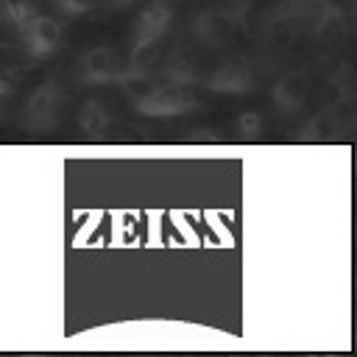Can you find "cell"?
<instances>
[{
  "label": "cell",
  "instance_id": "obj_14",
  "mask_svg": "<svg viewBox=\"0 0 357 357\" xmlns=\"http://www.w3.org/2000/svg\"><path fill=\"white\" fill-rule=\"evenodd\" d=\"M109 126H112V112L106 109V103L98 98H89L78 112V128L84 134H103L109 131Z\"/></svg>",
  "mask_w": 357,
  "mask_h": 357
},
{
  "label": "cell",
  "instance_id": "obj_15",
  "mask_svg": "<svg viewBox=\"0 0 357 357\" xmlns=\"http://www.w3.org/2000/svg\"><path fill=\"white\" fill-rule=\"evenodd\" d=\"M33 0H0V14L8 25H14L17 31L22 28V22L33 14Z\"/></svg>",
  "mask_w": 357,
  "mask_h": 357
},
{
  "label": "cell",
  "instance_id": "obj_21",
  "mask_svg": "<svg viewBox=\"0 0 357 357\" xmlns=\"http://www.w3.org/2000/svg\"><path fill=\"white\" fill-rule=\"evenodd\" d=\"M173 3H176V0H173Z\"/></svg>",
  "mask_w": 357,
  "mask_h": 357
},
{
  "label": "cell",
  "instance_id": "obj_6",
  "mask_svg": "<svg viewBox=\"0 0 357 357\" xmlns=\"http://www.w3.org/2000/svg\"><path fill=\"white\" fill-rule=\"evenodd\" d=\"M78 78L89 86H103V84H117L120 81V61L117 50L109 45H95L89 47L81 61H78Z\"/></svg>",
  "mask_w": 357,
  "mask_h": 357
},
{
  "label": "cell",
  "instance_id": "obj_3",
  "mask_svg": "<svg viewBox=\"0 0 357 357\" xmlns=\"http://www.w3.org/2000/svg\"><path fill=\"white\" fill-rule=\"evenodd\" d=\"M61 86L56 78H47L42 84H36L25 100V126L31 131H45L59 120V109H61Z\"/></svg>",
  "mask_w": 357,
  "mask_h": 357
},
{
  "label": "cell",
  "instance_id": "obj_4",
  "mask_svg": "<svg viewBox=\"0 0 357 357\" xmlns=\"http://www.w3.org/2000/svg\"><path fill=\"white\" fill-rule=\"evenodd\" d=\"M204 84L215 95H248L257 86V75L245 59H226L218 67H212Z\"/></svg>",
  "mask_w": 357,
  "mask_h": 357
},
{
  "label": "cell",
  "instance_id": "obj_17",
  "mask_svg": "<svg viewBox=\"0 0 357 357\" xmlns=\"http://www.w3.org/2000/svg\"><path fill=\"white\" fill-rule=\"evenodd\" d=\"M53 6L64 14V17H84L95 8V0H53Z\"/></svg>",
  "mask_w": 357,
  "mask_h": 357
},
{
  "label": "cell",
  "instance_id": "obj_9",
  "mask_svg": "<svg viewBox=\"0 0 357 357\" xmlns=\"http://www.w3.org/2000/svg\"><path fill=\"white\" fill-rule=\"evenodd\" d=\"M159 45L162 39H148V36H134L131 53L126 67H120V81L117 84H131V81H142L151 75L156 59H159Z\"/></svg>",
  "mask_w": 357,
  "mask_h": 357
},
{
  "label": "cell",
  "instance_id": "obj_11",
  "mask_svg": "<svg viewBox=\"0 0 357 357\" xmlns=\"http://www.w3.org/2000/svg\"><path fill=\"white\" fill-rule=\"evenodd\" d=\"M343 109H332V106H324V112H318L304 128H301V137L304 142H321V139H335L340 131H343Z\"/></svg>",
  "mask_w": 357,
  "mask_h": 357
},
{
  "label": "cell",
  "instance_id": "obj_5",
  "mask_svg": "<svg viewBox=\"0 0 357 357\" xmlns=\"http://www.w3.org/2000/svg\"><path fill=\"white\" fill-rule=\"evenodd\" d=\"M237 22L240 14H234L231 8H204L192 20V33L206 47H223L237 33Z\"/></svg>",
  "mask_w": 357,
  "mask_h": 357
},
{
  "label": "cell",
  "instance_id": "obj_19",
  "mask_svg": "<svg viewBox=\"0 0 357 357\" xmlns=\"http://www.w3.org/2000/svg\"><path fill=\"white\" fill-rule=\"evenodd\" d=\"M11 92H14V84L8 78H0V109L6 106V100L11 98Z\"/></svg>",
  "mask_w": 357,
  "mask_h": 357
},
{
  "label": "cell",
  "instance_id": "obj_7",
  "mask_svg": "<svg viewBox=\"0 0 357 357\" xmlns=\"http://www.w3.org/2000/svg\"><path fill=\"white\" fill-rule=\"evenodd\" d=\"M310 95V73L307 70H290L279 75L271 86V103L279 114H293L307 103Z\"/></svg>",
  "mask_w": 357,
  "mask_h": 357
},
{
  "label": "cell",
  "instance_id": "obj_13",
  "mask_svg": "<svg viewBox=\"0 0 357 357\" xmlns=\"http://www.w3.org/2000/svg\"><path fill=\"white\" fill-rule=\"evenodd\" d=\"M165 81H176V84H187V86H195L201 84V70H198V61L192 53L187 50H176L165 67Z\"/></svg>",
  "mask_w": 357,
  "mask_h": 357
},
{
  "label": "cell",
  "instance_id": "obj_8",
  "mask_svg": "<svg viewBox=\"0 0 357 357\" xmlns=\"http://www.w3.org/2000/svg\"><path fill=\"white\" fill-rule=\"evenodd\" d=\"M176 20V6L173 0H148L134 22V36H148V39H165L173 28Z\"/></svg>",
  "mask_w": 357,
  "mask_h": 357
},
{
  "label": "cell",
  "instance_id": "obj_18",
  "mask_svg": "<svg viewBox=\"0 0 357 357\" xmlns=\"http://www.w3.org/2000/svg\"><path fill=\"white\" fill-rule=\"evenodd\" d=\"M284 8H287V14L293 11V14H307V11H312V6H318V0H279Z\"/></svg>",
  "mask_w": 357,
  "mask_h": 357
},
{
  "label": "cell",
  "instance_id": "obj_16",
  "mask_svg": "<svg viewBox=\"0 0 357 357\" xmlns=\"http://www.w3.org/2000/svg\"><path fill=\"white\" fill-rule=\"evenodd\" d=\"M262 126H265V117H262V112H257V109H248V112H243V114L234 120V131H237L243 139L259 137V134H262Z\"/></svg>",
  "mask_w": 357,
  "mask_h": 357
},
{
  "label": "cell",
  "instance_id": "obj_1",
  "mask_svg": "<svg viewBox=\"0 0 357 357\" xmlns=\"http://www.w3.org/2000/svg\"><path fill=\"white\" fill-rule=\"evenodd\" d=\"M192 109H198L195 92L187 84H176V81H159L134 98V112H139L142 117L165 120V117L190 114Z\"/></svg>",
  "mask_w": 357,
  "mask_h": 357
},
{
  "label": "cell",
  "instance_id": "obj_10",
  "mask_svg": "<svg viewBox=\"0 0 357 357\" xmlns=\"http://www.w3.org/2000/svg\"><path fill=\"white\" fill-rule=\"evenodd\" d=\"M343 33H346L343 8L332 0H318V6H315V39L324 47H332L343 39Z\"/></svg>",
  "mask_w": 357,
  "mask_h": 357
},
{
  "label": "cell",
  "instance_id": "obj_12",
  "mask_svg": "<svg viewBox=\"0 0 357 357\" xmlns=\"http://www.w3.org/2000/svg\"><path fill=\"white\" fill-rule=\"evenodd\" d=\"M354 89H357V78H354V70L351 64H340L332 78H329V86H326V106L332 109H346L351 100H354Z\"/></svg>",
  "mask_w": 357,
  "mask_h": 357
},
{
  "label": "cell",
  "instance_id": "obj_2",
  "mask_svg": "<svg viewBox=\"0 0 357 357\" xmlns=\"http://www.w3.org/2000/svg\"><path fill=\"white\" fill-rule=\"evenodd\" d=\"M20 36H22V47H25V53H28L31 59H47V56H53V53L61 47L64 31H61V22H59V20L33 11V14L22 22Z\"/></svg>",
  "mask_w": 357,
  "mask_h": 357
},
{
  "label": "cell",
  "instance_id": "obj_20",
  "mask_svg": "<svg viewBox=\"0 0 357 357\" xmlns=\"http://www.w3.org/2000/svg\"><path fill=\"white\" fill-rule=\"evenodd\" d=\"M134 0H109V6H114V8H126V6H131Z\"/></svg>",
  "mask_w": 357,
  "mask_h": 357
}]
</instances>
